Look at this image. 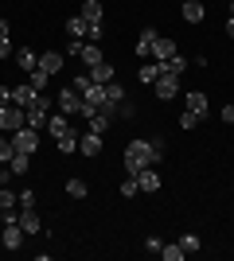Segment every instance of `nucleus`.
Listing matches in <instances>:
<instances>
[{"instance_id":"obj_1","label":"nucleus","mask_w":234,"mask_h":261,"mask_svg":"<svg viewBox=\"0 0 234 261\" xmlns=\"http://www.w3.org/2000/svg\"><path fill=\"white\" fill-rule=\"evenodd\" d=\"M8 141H12V148H16V152H23V156H35V148H39V133L23 125V129H16V133H12Z\"/></svg>"},{"instance_id":"obj_2","label":"nucleus","mask_w":234,"mask_h":261,"mask_svg":"<svg viewBox=\"0 0 234 261\" xmlns=\"http://www.w3.org/2000/svg\"><path fill=\"white\" fill-rule=\"evenodd\" d=\"M23 125H28V109H20V106L0 109V129L4 133H16V129H23Z\"/></svg>"},{"instance_id":"obj_3","label":"nucleus","mask_w":234,"mask_h":261,"mask_svg":"<svg viewBox=\"0 0 234 261\" xmlns=\"http://www.w3.org/2000/svg\"><path fill=\"white\" fill-rule=\"evenodd\" d=\"M152 94H156L160 101H172V98H179V78H176V74H160V78L152 82Z\"/></svg>"},{"instance_id":"obj_4","label":"nucleus","mask_w":234,"mask_h":261,"mask_svg":"<svg viewBox=\"0 0 234 261\" xmlns=\"http://www.w3.org/2000/svg\"><path fill=\"white\" fill-rule=\"evenodd\" d=\"M55 106H59V113H67V117H74L78 109H82V94H78L74 86H67V90H59Z\"/></svg>"},{"instance_id":"obj_5","label":"nucleus","mask_w":234,"mask_h":261,"mask_svg":"<svg viewBox=\"0 0 234 261\" xmlns=\"http://www.w3.org/2000/svg\"><path fill=\"white\" fill-rule=\"evenodd\" d=\"M39 94H43V90H35L32 82H20V86H12V106H20V109H32Z\"/></svg>"},{"instance_id":"obj_6","label":"nucleus","mask_w":234,"mask_h":261,"mask_svg":"<svg viewBox=\"0 0 234 261\" xmlns=\"http://www.w3.org/2000/svg\"><path fill=\"white\" fill-rule=\"evenodd\" d=\"M184 109L199 113V117H211V101H207V94H203V90H191V94H184Z\"/></svg>"},{"instance_id":"obj_7","label":"nucleus","mask_w":234,"mask_h":261,"mask_svg":"<svg viewBox=\"0 0 234 261\" xmlns=\"http://www.w3.org/2000/svg\"><path fill=\"white\" fill-rule=\"evenodd\" d=\"M101 148H106V141H101L98 133H82V137H78V152L82 156H101Z\"/></svg>"},{"instance_id":"obj_8","label":"nucleus","mask_w":234,"mask_h":261,"mask_svg":"<svg viewBox=\"0 0 234 261\" xmlns=\"http://www.w3.org/2000/svg\"><path fill=\"white\" fill-rule=\"evenodd\" d=\"M0 246L4 250H20L23 246V226L16 222V226H0Z\"/></svg>"},{"instance_id":"obj_9","label":"nucleus","mask_w":234,"mask_h":261,"mask_svg":"<svg viewBox=\"0 0 234 261\" xmlns=\"http://www.w3.org/2000/svg\"><path fill=\"white\" fill-rule=\"evenodd\" d=\"M168 55H176V43H172L168 35H156V39H152V51H148V59H152V63H164Z\"/></svg>"},{"instance_id":"obj_10","label":"nucleus","mask_w":234,"mask_h":261,"mask_svg":"<svg viewBox=\"0 0 234 261\" xmlns=\"http://www.w3.org/2000/svg\"><path fill=\"white\" fill-rule=\"evenodd\" d=\"M86 74H90V82L106 86V82H113V78H117V70H113V63H94V66H86Z\"/></svg>"},{"instance_id":"obj_11","label":"nucleus","mask_w":234,"mask_h":261,"mask_svg":"<svg viewBox=\"0 0 234 261\" xmlns=\"http://www.w3.org/2000/svg\"><path fill=\"white\" fill-rule=\"evenodd\" d=\"M86 23H106V8H101V0H82V12H78Z\"/></svg>"},{"instance_id":"obj_12","label":"nucleus","mask_w":234,"mask_h":261,"mask_svg":"<svg viewBox=\"0 0 234 261\" xmlns=\"http://www.w3.org/2000/svg\"><path fill=\"white\" fill-rule=\"evenodd\" d=\"M137 184H141V191H148V195L164 187V184H160V175H156V168H148V164L141 168V172H137Z\"/></svg>"},{"instance_id":"obj_13","label":"nucleus","mask_w":234,"mask_h":261,"mask_svg":"<svg viewBox=\"0 0 234 261\" xmlns=\"http://www.w3.org/2000/svg\"><path fill=\"white\" fill-rule=\"evenodd\" d=\"M67 129H70V117H67V113H55V109H51V117H47V133H51V141H59Z\"/></svg>"},{"instance_id":"obj_14","label":"nucleus","mask_w":234,"mask_h":261,"mask_svg":"<svg viewBox=\"0 0 234 261\" xmlns=\"http://www.w3.org/2000/svg\"><path fill=\"white\" fill-rule=\"evenodd\" d=\"M16 66H20L23 74H32L35 66H39V55H35L32 47H16Z\"/></svg>"},{"instance_id":"obj_15","label":"nucleus","mask_w":234,"mask_h":261,"mask_svg":"<svg viewBox=\"0 0 234 261\" xmlns=\"http://www.w3.org/2000/svg\"><path fill=\"white\" fill-rule=\"evenodd\" d=\"M78 137H82V133H78L74 125H70V129H67V133H63V137H59V141H55V148H59V152H63V156L78 152Z\"/></svg>"},{"instance_id":"obj_16","label":"nucleus","mask_w":234,"mask_h":261,"mask_svg":"<svg viewBox=\"0 0 234 261\" xmlns=\"http://www.w3.org/2000/svg\"><path fill=\"white\" fill-rule=\"evenodd\" d=\"M20 226H23V234H43V222H39V215H35V207L20 211Z\"/></svg>"},{"instance_id":"obj_17","label":"nucleus","mask_w":234,"mask_h":261,"mask_svg":"<svg viewBox=\"0 0 234 261\" xmlns=\"http://www.w3.org/2000/svg\"><path fill=\"white\" fill-rule=\"evenodd\" d=\"M160 70H164V74H176V78H179L184 70H188V59H184V55L176 51V55H168L164 63H160Z\"/></svg>"},{"instance_id":"obj_18","label":"nucleus","mask_w":234,"mask_h":261,"mask_svg":"<svg viewBox=\"0 0 234 261\" xmlns=\"http://www.w3.org/2000/svg\"><path fill=\"white\" fill-rule=\"evenodd\" d=\"M179 12H184V20H188V23H203V16H207V8H203L199 0H184V8H179Z\"/></svg>"},{"instance_id":"obj_19","label":"nucleus","mask_w":234,"mask_h":261,"mask_svg":"<svg viewBox=\"0 0 234 261\" xmlns=\"http://www.w3.org/2000/svg\"><path fill=\"white\" fill-rule=\"evenodd\" d=\"M39 66H43L47 74H59L63 70V51H43L39 55Z\"/></svg>"},{"instance_id":"obj_20","label":"nucleus","mask_w":234,"mask_h":261,"mask_svg":"<svg viewBox=\"0 0 234 261\" xmlns=\"http://www.w3.org/2000/svg\"><path fill=\"white\" fill-rule=\"evenodd\" d=\"M86 129H90V133H98V137H106V133L113 129V117H106V113L98 109V113H94V117L86 121Z\"/></svg>"},{"instance_id":"obj_21","label":"nucleus","mask_w":234,"mask_h":261,"mask_svg":"<svg viewBox=\"0 0 234 261\" xmlns=\"http://www.w3.org/2000/svg\"><path fill=\"white\" fill-rule=\"evenodd\" d=\"M156 35H160L156 28H145V32H141V39H137V47H133L137 59H148V51H152V39H156Z\"/></svg>"},{"instance_id":"obj_22","label":"nucleus","mask_w":234,"mask_h":261,"mask_svg":"<svg viewBox=\"0 0 234 261\" xmlns=\"http://www.w3.org/2000/svg\"><path fill=\"white\" fill-rule=\"evenodd\" d=\"M78 59H82L86 66H94V63H106V55H101V47H98V43H90V39L82 43V55H78Z\"/></svg>"},{"instance_id":"obj_23","label":"nucleus","mask_w":234,"mask_h":261,"mask_svg":"<svg viewBox=\"0 0 234 261\" xmlns=\"http://www.w3.org/2000/svg\"><path fill=\"white\" fill-rule=\"evenodd\" d=\"M160 74H164V70H160V63H145L141 70H137V78H141V86H152V82H156Z\"/></svg>"},{"instance_id":"obj_24","label":"nucleus","mask_w":234,"mask_h":261,"mask_svg":"<svg viewBox=\"0 0 234 261\" xmlns=\"http://www.w3.org/2000/svg\"><path fill=\"white\" fill-rule=\"evenodd\" d=\"M63 32H67L70 39H86V20H82V16H70V20H67V28H63Z\"/></svg>"},{"instance_id":"obj_25","label":"nucleus","mask_w":234,"mask_h":261,"mask_svg":"<svg viewBox=\"0 0 234 261\" xmlns=\"http://www.w3.org/2000/svg\"><path fill=\"white\" fill-rule=\"evenodd\" d=\"M47 117H51V113H43V109H28V129L43 133L47 129Z\"/></svg>"},{"instance_id":"obj_26","label":"nucleus","mask_w":234,"mask_h":261,"mask_svg":"<svg viewBox=\"0 0 234 261\" xmlns=\"http://www.w3.org/2000/svg\"><path fill=\"white\" fill-rule=\"evenodd\" d=\"M106 101H113V106H121L125 101V86L113 78V82H106Z\"/></svg>"},{"instance_id":"obj_27","label":"nucleus","mask_w":234,"mask_h":261,"mask_svg":"<svg viewBox=\"0 0 234 261\" xmlns=\"http://www.w3.org/2000/svg\"><path fill=\"white\" fill-rule=\"evenodd\" d=\"M160 257H164V261H184L188 253H184V246H179V242H172V246L164 242V246H160Z\"/></svg>"},{"instance_id":"obj_28","label":"nucleus","mask_w":234,"mask_h":261,"mask_svg":"<svg viewBox=\"0 0 234 261\" xmlns=\"http://www.w3.org/2000/svg\"><path fill=\"white\" fill-rule=\"evenodd\" d=\"M8 168H12V175H28V168H32V156L16 152V156H12V164H8Z\"/></svg>"},{"instance_id":"obj_29","label":"nucleus","mask_w":234,"mask_h":261,"mask_svg":"<svg viewBox=\"0 0 234 261\" xmlns=\"http://www.w3.org/2000/svg\"><path fill=\"white\" fill-rule=\"evenodd\" d=\"M117 191H121V199H133V195H141V184H137V175H125Z\"/></svg>"},{"instance_id":"obj_30","label":"nucleus","mask_w":234,"mask_h":261,"mask_svg":"<svg viewBox=\"0 0 234 261\" xmlns=\"http://www.w3.org/2000/svg\"><path fill=\"white\" fill-rule=\"evenodd\" d=\"M86 191H90L86 179H78V175H74V179H67V195L70 199H86Z\"/></svg>"},{"instance_id":"obj_31","label":"nucleus","mask_w":234,"mask_h":261,"mask_svg":"<svg viewBox=\"0 0 234 261\" xmlns=\"http://www.w3.org/2000/svg\"><path fill=\"white\" fill-rule=\"evenodd\" d=\"M199 113H191V109H184V113H179V129H184V133H191V129H199Z\"/></svg>"},{"instance_id":"obj_32","label":"nucleus","mask_w":234,"mask_h":261,"mask_svg":"<svg viewBox=\"0 0 234 261\" xmlns=\"http://www.w3.org/2000/svg\"><path fill=\"white\" fill-rule=\"evenodd\" d=\"M28 82H32V86H35V90H47V82H51V74H47L43 66H35L32 74H28Z\"/></svg>"},{"instance_id":"obj_33","label":"nucleus","mask_w":234,"mask_h":261,"mask_svg":"<svg viewBox=\"0 0 234 261\" xmlns=\"http://www.w3.org/2000/svg\"><path fill=\"white\" fill-rule=\"evenodd\" d=\"M4 207H20V191H4L0 187V211Z\"/></svg>"},{"instance_id":"obj_34","label":"nucleus","mask_w":234,"mask_h":261,"mask_svg":"<svg viewBox=\"0 0 234 261\" xmlns=\"http://www.w3.org/2000/svg\"><path fill=\"white\" fill-rule=\"evenodd\" d=\"M12 156H16L12 141H8V137H0V164H12Z\"/></svg>"},{"instance_id":"obj_35","label":"nucleus","mask_w":234,"mask_h":261,"mask_svg":"<svg viewBox=\"0 0 234 261\" xmlns=\"http://www.w3.org/2000/svg\"><path fill=\"white\" fill-rule=\"evenodd\" d=\"M179 246H184V253H195V250H199V238H195V234H184Z\"/></svg>"},{"instance_id":"obj_36","label":"nucleus","mask_w":234,"mask_h":261,"mask_svg":"<svg viewBox=\"0 0 234 261\" xmlns=\"http://www.w3.org/2000/svg\"><path fill=\"white\" fill-rule=\"evenodd\" d=\"M117 113H121L125 121H133V117H137V106H133V101H129V98H125L121 106H117Z\"/></svg>"},{"instance_id":"obj_37","label":"nucleus","mask_w":234,"mask_h":261,"mask_svg":"<svg viewBox=\"0 0 234 261\" xmlns=\"http://www.w3.org/2000/svg\"><path fill=\"white\" fill-rule=\"evenodd\" d=\"M16 55V47H12V39L8 35H0V59H12Z\"/></svg>"},{"instance_id":"obj_38","label":"nucleus","mask_w":234,"mask_h":261,"mask_svg":"<svg viewBox=\"0 0 234 261\" xmlns=\"http://www.w3.org/2000/svg\"><path fill=\"white\" fill-rule=\"evenodd\" d=\"M28 207H35V191L23 187V191H20V211H28Z\"/></svg>"},{"instance_id":"obj_39","label":"nucleus","mask_w":234,"mask_h":261,"mask_svg":"<svg viewBox=\"0 0 234 261\" xmlns=\"http://www.w3.org/2000/svg\"><path fill=\"white\" fill-rule=\"evenodd\" d=\"M219 121H223V125H234V106H223V109H219Z\"/></svg>"},{"instance_id":"obj_40","label":"nucleus","mask_w":234,"mask_h":261,"mask_svg":"<svg viewBox=\"0 0 234 261\" xmlns=\"http://www.w3.org/2000/svg\"><path fill=\"white\" fill-rule=\"evenodd\" d=\"M160 246H164V242L156 238V234H148V242H145V250H148V253H160Z\"/></svg>"},{"instance_id":"obj_41","label":"nucleus","mask_w":234,"mask_h":261,"mask_svg":"<svg viewBox=\"0 0 234 261\" xmlns=\"http://www.w3.org/2000/svg\"><path fill=\"white\" fill-rule=\"evenodd\" d=\"M152 156H156V164L164 160V141H160V137H156V141H152Z\"/></svg>"},{"instance_id":"obj_42","label":"nucleus","mask_w":234,"mask_h":261,"mask_svg":"<svg viewBox=\"0 0 234 261\" xmlns=\"http://www.w3.org/2000/svg\"><path fill=\"white\" fill-rule=\"evenodd\" d=\"M12 106V86H0V109Z\"/></svg>"},{"instance_id":"obj_43","label":"nucleus","mask_w":234,"mask_h":261,"mask_svg":"<svg viewBox=\"0 0 234 261\" xmlns=\"http://www.w3.org/2000/svg\"><path fill=\"white\" fill-rule=\"evenodd\" d=\"M12 184V168H4V164H0V187H8Z\"/></svg>"},{"instance_id":"obj_44","label":"nucleus","mask_w":234,"mask_h":261,"mask_svg":"<svg viewBox=\"0 0 234 261\" xmlns=\"http://www.w3.org/2000/svg\"><path fill=\"white\" fill-rule=\"evenodd\" d=\"M226 35L234 39V16H226Z\"/></svg>"},{"instance_id":"obj_45","label":"nucleus","mask_w":234,"mask_h":261,"mask_svg":"<svg viewBox=\"0 0 234 261\" xmlns=\"http://www.w3.org/2000/svg\"><path fill=\"white\" fill-rule=\"evenodd\" d=\"M12 32V28H8V20H0V35H8Z\"/></svg>"},{"instance_id":"obj_46","label":"nucleus","mask_w":234,"mask_h":261,"mask_svg":"<svg viewBox=\"0 0 234 261\" xmlns=\"http://www.w3.org/2000/svg\"><path fill=\"white\" fill-rule=\"evenodd\" d=\"M230 16H234V0H230Z\"/></svg>"}]
</instances>
